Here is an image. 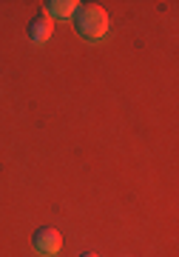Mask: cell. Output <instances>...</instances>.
<instances>
[{
	"label": "cell",
	"instance_id": "cell-2",
	"mask_svg": "<svg viewBox=\"0 0 179 257\" xmlns=\"http://www.w3.org/2000/svg\"><path fill=\"white\" fill-rule=\"evenodd\" d=\"M34 248H37L43 257H54L60 248H63V237H60V231L52 229V226L37 229V231H34Z\"/></svg>",
	"mask_w": 179,
	"mask_h": 257
},
{
	"label": "cell",
	"instance_id": "cell-3",
	"mask_svg": "<svg viewBox=\"0 0 179 257\" xmlns=\"http://www.w3.org/2000/svg\"><path fill=\"white\" fill-rule=\"evenodd\" d=\"M54 32V20L48 15H37L32 23H28V40L32 43H46Z\"/></svg>",
	"mask_w": 179,
	"mask_h": 257
},
{
	"label": "cell",
	"instance_id": "cell-4",
	"mask_svg": "<svg viewBox=\"0 0 179 257\" xmlns=\"http://www.w3.org/2000/svg\"><path fill=\"white\" fill-rule=\"evenodd\" d=\"M43 6H46V15L48 18H74L77 9H80L77 0H48Z\"/></svg>",
	"mask_w": 179,
	"mask_h": 257
},
{
	"label": "cell",
	"instance_id": "cell-1",
	"mask_svg": "<svg viewBox=\"0 0 179 257\" xmlns=\"http://www.w3.org/2000/svg\"><path fill=\"white\" fill-rule=\"evenodd\" d=\"M74 26H77L80 37H86V40H100L108 32V15L102 6H94V3L82 6L80 3V9L74 15Z\"/></svg>",
	"mask_w": 179,
	"mask_h": 257
},
{
	"label": "cell",
	"instance_id": "cell-5",
	"mask_svg": "<svg viewBox=\"0 0 179 257\" xmlns=\"http://www.w3.org/2000/svg\"><path fill=\"white\" fill-rule=\"evenodd\" d=\"M80 257H97V254H94V251H86V254H80Z\"/></svg>",
	"mask_w": 179,
	"mask_h": 257
}]
</instances>
